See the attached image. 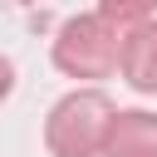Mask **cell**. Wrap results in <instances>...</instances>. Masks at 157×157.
Segmentation results:
<instances>
[{
  "mask_svg": "<svg viewBox=\"0 0 157 157\" xmlns=\"http://www.w3.org/2000/svg\"><path fill=\"white\" fill-rule=\"evenodd\" d=\"M152 10H157V0H98V20H108L118 34H128V29H137V25H147L152 20Z\"/></svg>",
  "mask_w": 157,
  "mask_h": 157,
  "instance_id": "5",
  "label": "cell"
},
{
  "mask_svg": "<svg viewBox=\"0 0 157 157\" xmlns=\"http://www.w3.org/2000/svg\"><path fill=\"white\" fill-rule=\"evenodd\" d=\"M10 88H15V64H10L5 54H0V103L10 98Z\"/></svg>",
  "mask_w": 157,
  "mask_h": 157,
  "instance_id": "6",
  "label": "cell"
},
{
  "mask_svg": "<svg viewBox=\"0 0 157 157\" xmlns=\"http://www.w3.org/2000/svg\"><path fill=\"white\" fill-rule=\"evenodd\" d=\"M118 74L128 78V88H137V93H157V20H147V25H137V29L123 34Z\"/></svg>",
  "mask_w": 157,
  "mask_h": 157,
  "instance_id": "3",
  "label": "cell"
},
{
  "mask_svg": "<svg viewBox=\"0 0 157 157\" xmlns=\"http://www.w3.org/2000/svg\"><path fill=\"white\" fill-rule=\"evenodd\" d=\"M118 108L103 88H74L64 93L44 118V147L54 157H98L108 142Z\"/></svg>",
  "mask_w": 157,
  "mask_h": 157,
  "instance_id": "1",
  "label": "cell"
},
{
  "mask_svg": "<svg viewBox=\"0 0 157 157\" xmlns=\"http://www.w3.org/2000/svg\"><path fill=\"white\" fill-rule=\"evenodd\" d=\"M123 34L98 15H74L54 34V69L69 78H108L118 69Z\"/></svg>",
  "mask_w": 157,
  "mask_h": 157,
  "instance_id": "2",
  "label": "cell"
},
{
  "mask_svg": "<svg viewBox=\"0 0 157 157\" xmlns=\"http://www.w3.org/2000/svg\"><path fill=\"white\" fill-rule=\"evenodd\" d=\"M98 157H157V113L123 108L108 128V142Z\"/></svg>",
  "mask_w": 157,
  "mask_h": 157,
  "instance_id": "4",
  "label": "cell"
}]
</instances>
